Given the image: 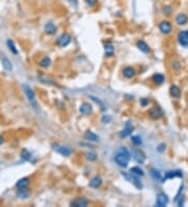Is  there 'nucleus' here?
I'll list each match as a JSON object with an SVG mask.
<instances>
[{
    "instance_id": "obj_13",
    "label": "nucleus",
    "mask_w": 188,
    "mask_h": 207,
    "mask_svg": "<svg viewBox=\"0 0 188 207\" xmlns=\"http://www.w3.org/2000/svg\"><path fill=\"white\" fill-rule=\"evenodd\" d=\"M80 112L84 115H89L92 112V107L89 104H83L80 107Z\"/></svg>"
},
{
    "instance_id": "obj_18",
    "label": "nucleus",
    "mask_w": 188,
    "mask_h": 207,
    "mask_svg": "<svg viewBox=\"0 0 188 207\" xmlns=\"http://www.w3.org/2000/svg\"><path fill=\"white\" fill-rule=\"evenodd\" d=\"M137 47L140 49V51H142L144 53H147L149 52V45L144 42V41H138L137 42Z\"/></svg>"
},
{
    "instance_id": "obj_12",
    "label": "nucleus",
    "mask_w": 188,
    "mask_h": 207,
    "mask_svg": "<svg viewBox=\"0 0 188 207\" xmlns=\"http://www.w3.org/2000/svg\"><path fill=\"white\" fill-rule=\"evenodd\" d=\"M188 22V17L183 13L179 14L177 17H175V23L178 25H185Z\"/></svg>"
},
{
    "instance_id": "obj_16",
    "label": "nucleus",
    "mask_w": 188,
    "mask_h": 207,
    "mask_svg": "<svg viewBox=\"0 0 188 207\" xmlns=\"http://www.w3.org/2000/svg\"><path fill=\"white\" fill-rule=\"evenodd\" d=\"M182 172L180 171H169L166 172L165 177H164V181L167 180V179H172V178H175V177H182Z\"/></svg>"
},
{
    "instance_id": "obj_6",
    "label": "nucleus",
    "mask_w": 188,
    "mask_h": 207,
    "mask_svg": "<svg viewBox=\"0 0 188 207\" xmlns=\"http://www.w3.org/2000/svg\"><path fill=\"white\" fill-rule=\"evenodd\" d=\"M168 203V197L166 196L164 193H160L157 196V201H156V206L158 207H164L167 205Z\"/></svg>"
},
{
    "instance_id": "obj_22",
    "label": "nucleus",
    "mask_w": 188,
    "mask_h": 207,
    "mask_svg": "<svg viewBox=\"0 0 188 207\" xmlns=\"http://www.w3.org/2000/svg\"><path fill=\"white\" fill-rule=\"evenodd\" d=\"M169 92H170L171 96H174V97H180V95H181V89L178 86H175V85L170 87Z\"/></svg>"
},
{
    "instance_id": "obj_2",
    "label": "nucleus",
    "mask_w": 188,
    "mask_h": 207,
    "mask_svg": "<svg viewBox=\"0 0 188 207\" xmlns=\"http://www.w3.org/2000/svg\"><path fill=\"white\" fill-rule=\"evenodd\" d=\"M22 88H23V90H24V92H25V95H26L28 102L30 103V105L33 106L34 109H38V103H37L36 95H34V90L31 89L29 86H27V85H23Z\"/></svg>"
},
{
    "instance_id": "obj_37",
    "label": "nucleus",
    "mask_w": 188,
    "mask_h": 207,
    "mask_svg": "<svg viewBox=\"0 0 188 207\" xmlns=\"http://www.w3.org/2000/svg\"><path fill=\"white\" fill-rule=\"evenodd\" d=\"M146 103H147V100H145V99H143V100H142V104H143V106H145V105H146Z\"/></svg>"
},
{
    "instance_id": "obj_28",
    "label": "nucleus",
    "mask_w": 188,
    "mask_h": 207,
    "mask_svg": "<svg viewBox=\"0 0 188 207\" xmlns=\"http://www.w3.org/2000/svg\"><path fill=\"white\" fill-rule=\"evenodd\" d=\"M2 64H3V67H4L8 71H11L12 70V64L9 62V60L8 58H2Z\"/></svg>"
},
{
    "instance_id": "obj_17",
    "label": "nucleus",
    "mask_w": 188,
    "mask_h": 207,
    "mask_svg": "<svg viewBox=\"0 0 188 207\" xmlns=\"http://www.w3.org/2000/svg\"><path fill=\"white\" fill-rule=\"evenodd\" d=\"M55 30H56V27H55V23H53V22H48V23H46V25H45V31H46V34H53L55 33Z\"/></svg>"
},
{
    "instance_id": "obj_33",
    "label": "nucleus",
    "mask_w": 188,
    "mask_h": 207,
    "mask_svg": "<svg viewBox=\"0 0 188 207\" xmlns=\"http://www.w3.org/2000/svg\"><path fill=\"white\" fill-rule=\"evenodd\" d=\"M163 13L166 14V15H170L171 8H170V6H164V8H163Z\"/></svg>"
},
{
    "instance_id": "obj_24",
    "label": "nucleus",
    "mask_w": 188,
    "mask_h": 207,
    "mask_svg": "<svg viewBox=\"0 0 188 207\" xmlns=\"http://www.w3.org/2000/svg\"><path fill=\"white\" fill-rule=\"evenodd\" d=\"M105 51H106V55L111 56H113L114 53V47H113V44L112 43H107L105 45Z\"/></svg>"
},
{
    "instance_id": "obj_29",
    "label": "nucleus",
    "mask_w": 188,
    "mask_h": 207,
    "mask_svg": "<svg viewBox=\"0 0 188 207\" xmlns=\"http://www.w3.org/2000/svg\"><path fill=\"white\" fill-rule=\"evenodd\" d=\"M50 63H51V61H50V59L49 58H44V59H42L41 60V62H40V65H41V67H43V68H47L48 66L50 65Z\"/></svg>"
},
{
    "instance_id": "obj_14",
    "label": "nucleus",
    "mask_w": 188,
    "mask_h": 207,
    "mask_svg": "<svg viewBox=\"0 0 188 207\" xmlns=\"http://www.w3.org/2000/svg\"><path fill=\"white\" fill-rule=\"evenodd\" d=\"M150 175H152V177L155 179V180H157V181H159V182H163V181H164V178L162 177L161 172H160V171H158V169L152 168V169H150Z\"/></svg>"
},
{
    "instance_id": "obj_32",
    "label": "nucleus",
    "mask_w": 188,
    "mask_h": 207,
    "mask_svg": "<svg viewBox=\"0 0 188 207\" xmlns=\"http://www.w3.org/2000/svg\"><path fill=\"white\" fill-rule=\"evenodd\" d=\"M22 158H23L24 160H29V158H30V154L27 152V151H23L22 152Z\"/></svg>"
},
{
    "instance_id": "obj_8",
    "label": "nucleus",
    "mask_w": 188,
    "mask_h": 207,
    "mask_svg": "<svg viewBox=\"0 0 188 207\" xmlns=\"http://www.w3.org/2000/svg\"><path fill=\"white\" fill-rule=\"evenodd\" d=\"M133 130H134L133 125H132L131 122H127V124H125V127L123 128V130H122L120 133H119V136H120L121 138L127 137V136H128V135L132 134Z\"/></svg>"
},
{
    "instance_id": "obj_30",
    "label": "nucleus",
    "mask_w": 188,
    "mask_h": 207,
    "mask_svg": "<svg viewBox=\"0 0 188 207\" xmlns=\"http://www.w3.org/2000/svg\"><path fill=\"white\" fill-rule=\"evenodd\" d=\"M132 142H133L135 146H140L142 143V140L139 136H133L132 137Z\"/></svg>"
},
{
    "instance_id": "obj_27",
    "label": "nucleus",
    "mask_w": 188,
    "mask_h": 207,
    "mask_svg": "<svg viewBox=\"0 0 188 207\" xmlns=\"http://www.w3.org/2000/svg\"><path fill=\"white\" fill-rule=\"evenodd\" d=\"M6 44H8L9 50H11V51L14 53V55H18V50H17V48H16L15 43L13 42L12 40H8V41H6Z\"/></svg>"
},
{
    "instance_id": "obj_10",
    "label": "nucleus",
    "mask_w": 188,
    "mask_h": 207,
    "mask_svg": "<svg viewBox=\"0 0 188 207\" xmlns=\"http://www.w3.org/2000/svg\"><path fill=\"white\" fill-rule=\"evenodd\" d=\"M159 29L163 34H169L171 31V24L168 21H162L159 24Z\"/></svg>"
},
{
    "instance_id": "obj_15",
    "label": "nucleus",
    "mask_w": 188,
    "mask_h": 207,
    "mask_svg": "<svg viewBox=\"0 0 188 207\" xmlns=\"http://www.w3.org/2000/svg\"><path fill=\"white\" fill-rule=\"evenodd\" d=\"M102 178L98 177V176H95L94 178L91 179L89 185H90L91 187H93V188H98L100 185H102Z\"/></svg>"
},
{
    "instance_id": "obj_23",
    "label": "nucleus",
    "mask_w": 188,
    "mask_h": 207,
    "mask_svg": "<svg viewBox=\"0 0 188 207\" xmlns=\"http://www.w3.org/2000/svg\"><path fill=\"white\" fill-rule=\"evenodd\" d=\"M17 194H18L19 198H21V199H25V198H28V196H29V191L26 189V187L25 188H19Z\"/></svg>"
},
{
    "instance_id": "obj_34",
    "label": "nucleus",
    "mask_w": 188,
    "mask_h": 207,
    "mask_svg": "<svg viewBox=\"0 0 188 207\" xmlns=\"http://www.w3.org/2000/svg\"><path fill=\"white\" fill-rule=\"evenodd\" d=\"M86 1V3L88 5H90V6H93V5H95L96 3H97V0H85Z\"/></svg>"
},
{
    "instance_id": "obj_20",
    "label": "nucleus",
    "mask_w": 188,
    "mask_h": 207,
    "mask_svg": "<svg viewBox=\"0 0 188 207\" xmlns=\"http://www.w3.org/2000/svg\"><path fill=\"white\" fill-rule=\"evenodd\" d=\"M85 138H86L87 140H90V141L99 140V137L97 136L95 133H93V132H91V131H87L86 133H85Z\"/></svg>"
},
{
    "instance_id": "obj_11",
    "label": "nucleus",
    "mask_w": 188,
    "mask_h": 207,
    "mask_svg": "<svg viewBox=\"0 0 188 207\" xmlns=\"http://www.w3.org/2000/svg\"><path fill=\"white\" fill-rule=\"evenodd\" d=\"M149 115H150V117L154 118V119H158L163 115V112H162V110L159 108V107H155V108H153L149 111Z\"/></svg>"
},
{
    "instance_id": "obj_5",
    "label": "nucleus",
    "mask_w": 188,
    "mask_h": 207,
    "mask_svg": "<svg viewBox=\"0 0 188 207\" xmlns=\"http://www.w3.org/2000/svg\"><path fill=\"white\" fill-rule=\"evenodd\" d=\"M178 41L182 46L188 47V30H181L178 34Z\"/></svg>"
},
{
    "instance_id": "obj_4",
    "label": "nucleus",
    "mask_w": 188,
    "mask_h": 207,
    "mask_svg": "<svg viewBox=\"0 0 188 207\" xmlns=\"http://www.w3.org/2000/svg\"><path fill=\"white\" fill-rule=\"evenodd\" d=\"M132 154H133V158L135 159V161L142 164L145 161V154H144L142 151L138 150V149H135L132 151Z\"/></svg>"
},
{
    "instance_id": "obj_26",
    "label": "nucleus",
    "mask_w": 188,
    "mask_h": 207,
    "mask_svg": "<svg viewBox=\"0 0 188 207\" xmlns=\"http://www.w3.org/2000/svg\"><path fill=\"white\" fill-rule=\"evenodd\" d=\"M153 81L155 82L156 84L160 85V84H162L163 82L165 81V78H164V77H163L162 74H160V73H156V74H154V77H153Z\"/></svg>"
},
{
    "instance_id": "obj_9",
    "label": "nucleus",
    "mask_w": 188,
    "mask_h": 207,
    "mask_svg": "<svg viewBox=\"0 0 188 207\" xmlns=\"http://www.w3.org/2000/svg\"><path fill=\"white\" fill-rule=\"evenodd\" d=\"M88 204H89L88 200L84 199V198H78V199H75L72 201L70 203V205L74 207H86L88 206Z\"/></svg>"
},
{
    "instance_id": "obj_7",
    "label": "nucleus",
    "mask_w": 188,
    "mask_h": 207,
    "mask_svg": "<svg viewBox=\"0 0 188 207\" xmlns=\"http://www.w3.org/2000/svg\"><path fill=\"white\" fill-rule=\"evenodd\" d=\"M70 42H71V37L69 36L68 34H62L61 36L59 37L58 42H56V43H58L59 46L65 47V46H67Z\"/></svg>"
},
{
    "instance_id": "obj_19",
    "label": "nucleus",
    "mask_w": 188,
    "mask_h": 207,
    "mask_svg": "<svg viewBox=\"0 0 188 207\" xmlns=\"http://www.w3.org/2000/svg\"><path fill=\"white\" fill-rule=\"evenodd\" d=\"M29 185V179L28 178H23V179H20L17 184H16V187L17 188H25Z\"/></svg>"
},
{
    "instance_id": "obj_38",
    "label": "nucleus",
    "mask_w": 188,
    "mask_h": 207,
    "mask_svg": "<svg viewBox=\"0 0 188 207\" xmlns=\"http://www.w3.org/2000/svg\"><path fill=\"white\" fill-rule=\"evenodd\" d=\"M2 142H3V138L2 136H0V144H2Z\"/></svg>"
},
{
    "instance_id": "obj_36",
    "label": "nucleus",
    "mask_w": 188,
    "mask_h": 207,
    "mask_svg": "<svg viewBox=\"0 0 188 207\" xmlns=\"http://www.w3.org/2000/svg\"><path fill=\"white\" fill-rule=\"evenodd\" d=\"M165 144H160L159 146V147H158V151L159 152H163V151H164V149H165Z\"/></svg>"
},
{
    "instance_id": "obj_25",
    "label": "nucleus",
    "mask_w": 188,
    "mask_h": 207,
    "mask_svg": "<svg viewBox=\"0 0 188 207\" xmlns=\"http://www.w3.org/2000/svg\"><path fill=\"white\" fill-rule=\"evenodd\" d=\"M130 172H132L133 175L138 176V177H142V176L144 175L143 171L140 167H138V166H134V167H132L130 169Z\"/></svg>"
},
{
    "instance_id": "obj_21",
    "label": "nucleus",
    "mask_w": 188,
    "mask_h": 207,
    "mask_svg": "<svg viewBox=\"0 0 188 207\" xmlns=\"http://www.w3.org/2000/svg\"><path fill=\"white\" fill-rule=\"evenodd\" d=\"M135 74H136V71H135V69H134V68H132V67H127V68H124V69H123V75H124L125 77L132 78Z\"/></svg>"
},
{
    "instance_id": "obj_31",
    "label": "nucleus",
    "mask_w": 188,
    "mask_h": 207,
    "mask_svg": "<svg viewBox=\"0 0 188 207\" xmlns=\"http://www.w3.org/2000/svg\"><path fill=\"white\" fill-rule=\"evenodd\" d=\"M96 158H97V156H96V154H95V153L90 152V153H88V154H87V159H88V160H90V161H93V160H95Z\"/></svg>"
},
{
    "instance_id": "obj_35",
    "label": "nucleus",
    "mask_w": 188,
    "mask_h": 207,
    "mask_svg": "<svg viewBox=\"0 0 188 207\" xmlns=\"http://www.w3.org/2000/svg\"><path fill=\"white\" fill-rule=\"evenodd\" d=\"M90 97H91V99H93V100H94V102H95V103L99 104V105H100V107H102V109H105V107H103V104H102V102H100L99 99H96V98H95V96H90Z\"/></svg>"
},
{
    "instance_id": "obj_1",
    "label": "nucleus",
    "mask_w": 188,
    "mask_h": 207,
    "mask_svg": "<svg viewBox=\"0 0 188 207\" xmlns=\"http://www.w3.org/2000/svg\"><path fill=\"white\" fill-rule=\"evenodd\" d=\"M131 159V154L125 147H119L116 151L114 160L120 167H127Z\"/></svg>"
},
{
    "instance_id": "obj_3",
    "label": "nucleus",
    "mask_w": 188,
    "mask_h": 207,
    "mask_svg": "<svg viewBox=\"0 0 188 207\" xmlns=\"http://www.w3.org/2000/svg\"><path fill=\"white\" fill-rule=\"evenodd\" d=\"M52 147L56 153L61 154V155H63V156H70L71 153H72L70 147L65 146H61V144H53Z\"/></svg>"
}]
</instances>
